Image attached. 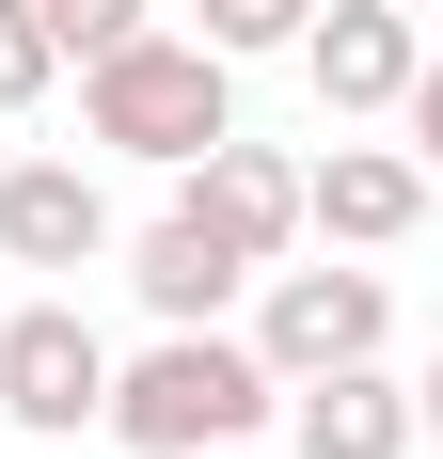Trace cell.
Segmentation results:
<instances>
[{
    "mask_svg": "<svg viewBox=\"0 0 443 459\" xmlns=\"http://www.w3.org/2000/svg\"><path fill=\"white\" fill-rule=\"evenodd\" d=\"M206 459H254V444H206Z\"/></svg>",
    "mask_w": 443,
    "mask_h": 459,
    "instance_id": "obj_16",
    "label": "cell"
},
{
    "mask_svg": "<svg viewBox=\"0 0 443 459\" xmlns=\"http://www.w3.org/2000/svg\"><path fill=\"white\" fill-rule=\"evenodd\" d=\"M32 16H48V48H64V64H111L127 32H159V0H32Z\"/></svg>",
    "mask_w": 443,
    "mask_h": 459,
    "instance_id": "obj_11",
    "label": "cell"
},
{
    "mask_svg": "<svg viewBox=\"0 0 443 459\" xmlns=\"http://www.w3.org/2000/svg\"><path fill=\"white\" fill-rule=\"evenodd\" d=\"M111 412V349H95L80 301H16L0 317V428H48V444H80Z\"/></svg>",
    "mask_w": 443,
    "mask_h": 459,
    "instance_id": "obj_3",
    "label": "cell"
},
{
    "mask_svg": "<svg viewBox=\"0 0 443 459\" xmlns=\"http://www.w3.org/2000/svg\"><path fill=\"white\" fill-rule=\"evenodd\" d=\"M127 285H143V317H159V333H190V317H222V301L254 285V254H238L222 222H190V206H175V222L127 238Z\"/></svg>",
    "mask_w": 443,
    "mask_h": 459,
    "instance_id": "obj_10",
    "label": "cell"
},
{
    "mask_svg": "<svg viewBox=\"0 0 443 459\" xmlns=\"http://www.w3.org/2000/svg\"><path fill=\"white\" fill-rule=\"evenodd\" d=\"M48 64H64V48H48V16H32V0H0V111H16V95H48Z\"/></svg>",
    "mask_w": 443,
    "mask_h": 459,
    "instance_id": "obj_13",
    "label": "cell"
},
{
    "mask_svg": "<svg viewBox=\"0 0 443 459\" xmlns=\"http://www.w3.org/2000/svg\"><path fill=\"white\" fill-rule=\"evenodd\" d=\"M412 222H428V159H396V143H333L301 175V238H333V254H396Z\"/></svg>",
    "mask_w": 443,
    "mask_h": 459,
    "instance_id": "obj_6",
    "label": "cell"
},
{
    "mask_svg": "<svg viewBox=\"0 0 443 459\" xmlns=\"http://www.w3.org/2000/svg\"><path fill=\"white\" fill-rule=\"evenodd\" d=\"M412 64H428V32H412L396 0H317V16H301V80H317L333 127H349V111H396Z\"/></svg>",
    "mask_w": 443,
    "mask_h": 459,
    "instance_id": "obj_5",
    "label": "cell"
},
{
    "mask_svg": "<svg viewBox=\"0 0 443 459\" xmlns=\"http://www.w3.org/2000/svg\"><path fill=\"white\" fill-rule=\"evenodd\" d=\"M285 412V380H269V349L254 333H222V317H190V333H159L143 365H111V444L127 459H206V444H254V428Z\"/></svg>",
    "mask_w": 443,
    "mask_h": 459,
    "instance_id": "obj_1",
    "label": "cell"
},
{
    "mask_svg": "<svg viewBox=\"0 0 443 459\" xmlns=\"http://www.w3.org/2000/svg\"><path fill=\"white\" fill-rule=\"evenodd\" d=\"M301 16H317V0H190V32H206L222 64H254V48H301Z\"/></svg>",
    "mask_w": 443,
    "mask_h": 459,
    "instance_id": "obj_12",
    "label": "cell"
},
{
    "mask_svg": "<svg viewBox=\"0 0 443 459\" xmlns=\"http://www.w3.org/2000/svg\"><path fill=\"white\" fill-rule=\"evenodd\" d=\"M380 333H396V301H380V270H269V301H254V349H269V380L364 365Z\"/></svg>",
    "mask_w": 443,
    "mask_h": 459,
    "instance_id": "obj_4",
    "label": "cell"
},
{
    "mask_svg": "<svg viewBox=\"0 0 443 459\" xmlns=\"http://www.w3.org/2000/svg\"><path fill=\"white\" fill-rule=\"evenodd\" d=\"M80 127L111 143V159H206L222 127H238V64H222L206 32H127L111 64H80Z\"/></svg>",
    "mask_w": 443,
    "mask_h": 459,
    "instance_id": "obj_2",
    "label": "cell"
},
{
    "mask_svg": "<svg viewBox=\"0 0 443 459\" xmlns=\"http://www.w3.org/2000/svg\"><path fill=\"white\" fill-rule=\"evenodd\" d=\"M412 444H443V365H428V380H412Z\"/></svg>",
    "mask_w": 443,
    "mask_h": 459,
    "instance_id": "obj_15",
    "label": "cell"
},
{
    "mask_svg": "<svg viewBox=\"0 0 443 459\" xmlns=\"http://www.w3.org/2000/svg\"><path fill=\"white\" fill-rule=\"evenodd\" d=\"M285 444L301 459H412V380H380V349L285 380Z\"/></svg>",
    "mask_w": 443,
    "mask_h": 459,
    "instance_id": "obj_9",
    "label": "cell"
},
{
    "mask_svg": "<svg viewBox=\"0 0 443 459\" xmlns=\"http://www.w3.org/2000/svg\"><path fill=\"white\" fill-rule=\"evenodd\" d=\"M175 175H190L175 206H190V222H222L238 254H254V270L285 254V238H301V159H269V143H238V127H222L206 159H175Z\"/></svg>",
    "mask_w": 443,
    "mask_h": 459,
    "instance_id": "obj_8",
    "label": "cell"
},
{
    "mask_svg": "<svg viewBox=\"0 0 443 459\" xmlns=\"http://www.w3.org/2000/svg\"><path fill=\"white\" fill-rule=\"evenodd\" d=\"M396 127H412V159H428V175H443V48H428V64H412V95H396Z\"/></svg>",
    "mask_w": 443,
    "mask_h": 459,
    "instance_id": "obj_14",
    "label": "cell"
},
{
    "mask_svg": "<svg viewBox=\"0 0 443 459\" xmlns=\"http://www.w3.org/2000/svg\"><path fill=\"white\" fill-rule=\"evenodd\" d=\"M111 254V190L80 159H16L0 175V270H95Z\"/></svg>",
    "mask_w": 443,
    "mask_h": 459,
    "instance_id": "obj_7",
    "label": "cell"
}]
</instances>
